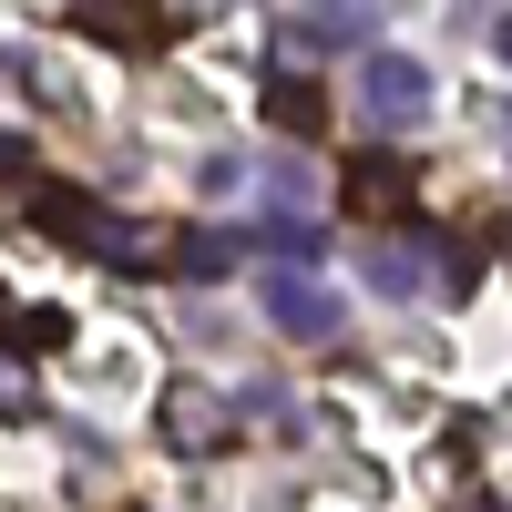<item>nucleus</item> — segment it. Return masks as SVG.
I'll use <instances>...</instances> for the list:
<instances>
[{
	"mask_svg": "<svg viewBox=\"0 0 512 512\" xmlns=\"http://www.w3.org/2000/svg\"><path fill=\"white\" fill-rule=\"evenodd\" d=\"M41 226H52L62 246H82V256H103V267H164V256H154V226L113 216L103 195H72V185H52V195H41Z\"/></svg>",
	"mask_w": 512,
	"mask_h": 512,
	"instance_id": "obj_1",
	"label": "nucleus"
},
{
	"mask_svg": "<svg viewBox=\"0 0 512 512\" xmlns=\"http://www.w3.org/2000/svg\"><path fill=\"white\" fill-rule=\"evenodd\" d=\"M154 431H164V451H185V461H216L226 441H236V410L205 390V379H175V390L154 400Z\"/></svg>",
	"mask_w": 512,
	"mask_h": 512,
	"instance_id": "obj_2",
	"label": "nucleus"
},
{
	"mask_svg": "<svg viewBox=\"0 0 512 512\" xmlns=\"http://www.w3.org/2000/svg\"><path fill=\"white\" fill-rule=\"evenodd\" d=\"M359 113L379 123V134L431 123V72H420L410 52H369V62H359Z\"/></svg>",
	"mask_w": 512,
	"mask_h": 512,
	"instance_id": "obj_3",
	"label": "nucleus"
},
{
	"mask_svg": "<svg viewBox=\"0 0 512 512\" xmlns=\"http://www.w3.org/2000/svg\"><path fill=\"white\" fill-rule=\"evenodd\" d=\"M369 287L379 297H441V287H461V267H451V246H431V236H379Z\"/></svg>",
	"mask_w": 512,
	"mask_h": 512,
	"instance_id": "obj_4",
	"label": "nucleus"
},
{
	"mask_svg": "<svg viewBox=\"0 0 512 512\" xmlns=\"http://www.w3.org/2000/svg\"><path fill=\"white\" fill-rule=\"evenodd\" d=\"M267 318L287 338H318V349H328V338H338V297L318 277H297V267H267Z\"/></svg>",
	"mask_w": 512,
	"mask_h": 512,
	"instance_id": "obj_5",
	"label": "nucleus"
},
{
	"mask_svg": "<svg viewBox=\"0 0 512 512\" xmlns=\"http://www.w3.org/2000/svg\"><path fill=\"white\" fill-rule=\"evenodd\" d=\"M410 205V164L400 154H359L349 164V216H400Z\"/></svg>",
	"mask_w": 512,
	"mask_h": 512,
	"instance_id": "obj_6",
	"label": "nucleus"
},
{
	"mask_svg": "<svg viewBox=\"0 0 512 512\" xmlns=\"http://www.w3.org/2000/svg\"><path fill=\"white\" fill-rule=\"evenodd\" d=\"M267 123H277V134H318V123H328V103H318V82H297V72H277V82H267Z\"/></svg>",
	"mask_w": 512,
	"mask_h": 512,
	"instance_id": "obj_7",
	"label": "nucleus"
},
{
	"mask_svg": "<svg viewBox=\"0 0 512 512\" xmlns=\"http://www.w3.org/2000/svg\"><path fill=\"white\" fill-rule=\"evenodd\" d=\"M175 267H185V277H226V267H236V236H216V226H195Z\"/></svg>",
	"mask_w": 512,
	"mask_h": 512,
	"instance_id": "obj_8",
	"label": "nucleus"
},
{
	"mask_svg": "<svg viewBox=\"0 0 512 512\" xmlns=\"http://www.w3.org/2000/svg\"><path fill=\"white\" fill-rule=\"evenodd\" d=\"M287 41H297V52H338V41H359V11H328V21L308 11V21H297Z\"/></svg>",
	"mask_w": 512,
	"mask_h": 512,
	"instance_id": "obj_9",
	"label": "nucleus"
},
{
	"mask_svg": "<svg viewBox=\"0 0 512 512\" xmlns=\"http://www.w3.org/2000/svg\"><path fill=\"white\" fill-rule=\"evenodd\" d=\"M134 379H144V349H123V338H113V349L93 359V390H103V400H123Z\"/></svg>",
	"mask_w": 512,
	"mask_h": 512,
	"instance_id": "obj_10",
	"label": "nucleus"
},
{
	"mask_svg": "<svg viewBox=\"0 0 512 512\" xmlns=\"http://www.w3.org/2000/svg\"><path fill=\"white\" fill-rule=\"evenodd\" d=\"M11 185H31V144H21V134H0V195H11Z\"/></svg>",
	"mask_w": 512,
	"mask_h": 512,
	"instance_id": "obj_11",
	"label": "nucleus"
},
{
	"mask_svg": "<svg viewBox=\"0 0 512 512\" xmlns=\"http://www.w3.org/2000/svg\"><path fill=\"white\" fill-rule=\"evenodd\" d=\"M492 62H512V11H502V21H492Z\"/></svg>",
	"mask_w": 512,
	"mask_h": 512,
	"instance_id": "obj_12",
	"label": "nucleus"
}]
</instances>
